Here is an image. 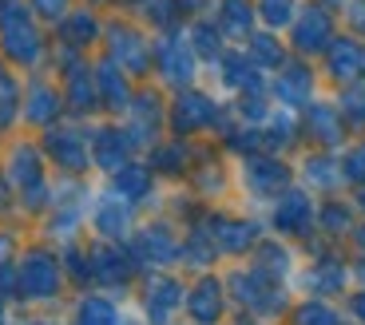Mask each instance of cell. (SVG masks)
I'll return each mask as SVG.
<instances>
[{"instance_id":"cell-8","label":"cell","mask_w":365,"mask_h":325,"mask_svg":"<svg viewBox=\"0 0 365 325\" xmlns=\"http://www.w3.org/2000/svg\"><path fill=\"white\" fill-rule=\"evenodd\" d=\"M96 91H103V96H108L111 111H128V80H123L115 68H108V63H103L100 76H96Z\"/></svg>"},{"instance_id":"cell-11","label":"cell","mask_w":365,"mask_h":325,"mask_svg":"<svg viewBox=\"0 0 365 325\" xmlns=\"http://www.w3.org/2000/svg\"><path fill=\"white\" fill-rule=\"evenodd\" d=\"M16 108H20V91H16V76L0 63V127H9L16 119Z\"/></svg>"},{"instance_id":"cell-14","label":"cell","mask_w":365,"mask_h":325,"mask_svg":"<svg viewBox=\"0 0 365 325\" xmlns=\"http://www.w3.org/2000/svg\"><path fill=\"white\" fill-rule=\"evenodd\" d=\"M306 215H310V207H306V199H282V207H278V226H298L306 222Z\"/></svg>"},{"instance_id":"cell-12","label":"cell","mask_w":365,"mask_h":325,"mask_svg":"<svg viewBox=\"0 0 365 325\" xmlns=\"http://www.w3.org/2000/svg\"><path fill=\"white\" fill-rule=\"evenodd\" d=\"M115 40H119V44L111 48V52H115V60H119V63H128V60H131V68L139 72V68H143V40H139L135 32H131V36L115 32Z\"/></svg>"},{"instance_id":"cell-4","label":"cell","mask_w":365,"mask_h":325,"mask_svg":"<svg viewBox=\"0 0 365 325\" xmlns=\"http://www.w3.org/2000/svg\"><path fill=\"white\" fill-rule=\"evenodd\" d=\"M91 151H96V162H100L103 171H123L128 167V155H131V135L128 131H103L91 143Z\"/></svg>"},{"instance_id":"cell-2","label":"cell","mask_w":365,"mask_h":325,"mask_svg":"<svg viewBox=\"0 0 365 325\" xmlns=\"http://www.w3.org/2000/svg\"><path fill=\"white\" fill-rule=\"evenodd\" d=\"M56 262L48 258V254H28L24 266H20V289H24L28 298H44V294H52L56 289Z\"/></svg>"},{"instance_id":"cell-9","label":"cell","mask_w":365,"mask_h":325,"mask_svg":"<svg viewBox=\"0 0 365 325\" xmlns=\"http://www.w3.org/2000/svg\"><path fill=\"white\" fill-rule=\"evenodd\" d=\"M294 36H298V44H302V48H322V44H326V36H329L326 16H322L318 9H310L306 16L298 20V32H294Z\"/></svg>"},{"instance_id":"cell-7","label":"cell","mask_w":365,"mask_h":325,"mask_svg":"<svg viewBox=\"0 0 365 325\" xmlns=\"http://www.w3.org/2000/svg\"><path fill=\"white\" fill-rule=\"evenodd\" d=\"M48 151L64 162V171H80L83 167V139L72 131H52L48 135Z\"/></svg>"},{"instance_id":"cell-18","label":"cell","mask_w":365,"mask_h":325,"mask_svg":"<svg viewBox=\"0 0 365 325\" xmlns=\"http://www.w3.org/2000/svg\"><path fill=\"white\" fill-rule=\"evenodd\" d=\"M262 16L270 20V24L290 20V0H262Z\"/></svg>"},{"instance_id":"cell-20","label":"cell","mask_w":365,"mask_h":325,"mask_svg":"<svg viewBox=\"0 0 365 325\" xmlns=\"http://www.w3.org/2000/svg\"><path fill=\"white\" fill-rule=\"evenodd\" d=\"M250 52H255L258 60H266V63H278V48H274L270 36H258L255 44H250Z\"/></svg>"},{"instance_id":"cell-6","label":"cell","mask_w":365,"mask_h":325,"mask_svg":"<svg viewBox=\"0 0 365 325\" xmlns=\"http://www.w3.org/2000/svg\"><path fill=\"white\" fill-rule=\"evenodd\" d=\"M56 115H60V96H56L52 88H44V83L28 88V103H24L28 123H52Z\"/></svg>"},{"instance_id":"cell-16","label":"cell","mask_w":365,"mask_h":325,"mask_svg":"<svg viewBox=\"0 0 365 325\" xmlns=\"http://www.w3.org/2000/svg\"><path fill=\"white\" fill-rule=\"evenodd\" d=\"M68 28H72V40H76V44H83V40L96 36V20H91L88 12H76V16L68 20Z\"/></svg>"},{"instance_id":"cell-3","label":"cell","mask_w":365,"mask_h":325,"mask_svg":"<svg viewBox=\"0 0 365 325\" xmlns=\"http://www.w3.org/2000/svg\"><path fill=\"white\" fill-rule=\"evenodd\" d=\"M96 230H100L103 238H123L131 226V207L123 195H115V199H103L100 207H96Z\"/></svg>"},{"instance_id":"cell-19","label":"cell","mask_w":365,"mask_h":325,"mask_svg":"<svg viewBox=\"0 0 365 325\" xmlns=\"http://www.w3.org/2000/svg\"><path fill=\"white\" fill-rule=\"evenodd\" d=\"M334 63H338V72H357V52L349 44H338L334 48Z\"/></svg>"},{"instance_id":"cell-1","label":"cell","mask_w":365,"mask_h":325,"mask_svg":"<svg viewBox=\"0 0 365 325\" xmlns=\"http://www.w3.org/2000/svg\"><path fill=\"white\" fill-rule=\"evenodd\" d=\"M0 52L16 63H36L44 52L32 12L20 9V4H4V12H0Z\"/></svg>"},{"instance_id":"cell-21","label":"cell","mask_w":365,"mask_h":325,"mask_svg":"<svg viewBox=\"0 0 365 325\" xmlns=\"http://www.w3.org/2000/svg\"><path fill=\"white\" fill-rule=\"evenodd\" d=\"M64 4H68V0H32V9H36L40 16H60Z\"/></svg>"},{"instance_id":"cell-15","label":"cell","mask_w":365,"mask_h":325,"mask_svg":"<svg viewBox=\"0 0 365 325\" xmlns=\"http://www.w3.org/2000/svg\"><path fill=\"white\" fill-rule=\"evenodd\" d=\"M215 294H219V289L210 286V282L199 289V301H195V317H199V321H215V314H219V306H215Z\"/></svg>"},{"instance_id":"cell-10","label":"cell","mask_w":365,"mask_h":325,"mask_svg":"<svg viewBox=\"0 0 365 325\" xmlns=\"http://www.w3.org/2000/svg\"><path fill=\"white\" fill-rule=\"evenodd\" d=\"M210 119V100H202V96H182L179 108H175V123L187 131V127H202Z\"/></svg>"},{"instance_id":"cell-17","label":"cell","mask_w":365,"mask_h":325,"mask_svg":"<svg viewBox=\"0 0 365 325\" xmlns=\"http://www.w3.org/2000/svg\"><path fill=\"white\" fill-rule=\"evenodd\" d=\"M227 24L235 28V32H247L250 16H247V4H242V0H227Z\"/></svg>"},{"instance_id":"cell-13","label":"cell","mask_w":365,"mask_h":325,"mask_svg":"<svg viewBox=\"0 0 365 325\" xmlns=\"http://www.w3.org/2000/svg\"><path fill=\"white\" fill-rule=\"evenodd\" d=\"M80 325H115V309L103 298H88L80 306Z\"/></svg>"},{"instance_id":"cell-5","label":"cell","mask_w":365,"mask_h":325,"mask_svg":"<svg viewBox=\"0 0 365 325\" xmlns=\"http://www.w3.org/2000/svg\"><path fill=\"white\" fill-rule=\"evenodd\" d=\"M159 63H163L167 80H175V83H187L195 76V52H191V44H179V40H167L159 48Z\"/></svg>"}]
</instances>
